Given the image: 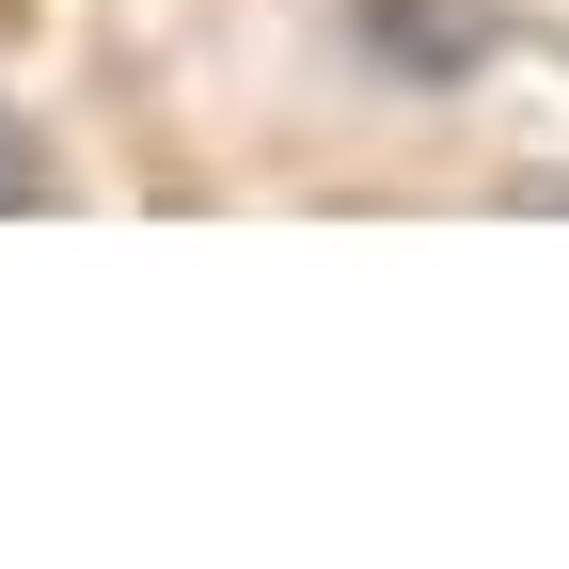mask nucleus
I'll return each instance as SVG.
<instances>
[{
	"mask_svg": "<svg viewBox=\"0 0 569 569\" xmlns=\"http://www.w3.org/2000/svg\"><path fill=\"white\" fill-rule=\"evenodd\" d=\"M0 206H63V159L32 142V111H17V96H0Z\"/></svg>",
	"mask_w": 569,
	"mask_h": 569,
	"instance_id": "nucleus-1",
	"label": "nucleus"
}]
</instances>
